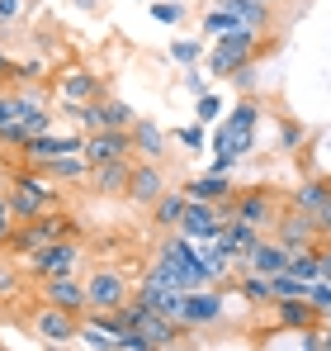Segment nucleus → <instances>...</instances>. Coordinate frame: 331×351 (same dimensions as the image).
I'll list each match as a JSON object with an SVG mask.
<instances>
[{"label": "nucleus", "instance_id": "nucleus-43", "mask_svg": "<svg viewBox=\"0 0 331 351\" xmlns=\"http://www.w3.org/2000/svg\"><path fill=\"white\" fill-rule=\"evenodd\" d=\"M5 81H19V58H10L5 43H0V86H5Z\"/></svg>", "mask_w": 331, "mask_h": 351}, {"label": "nucleus", "instance_id": "nucleus-48", "mask_svg": "<svg viewBox=\"0 0 331 351\" xmlns=\"http://www.w3.org/2000/svg\"><path fill=\"white\" fill-rule=\"evenodd\" d=\"M322 351H331V328H327V337H322Z\"/></svg>", "mask_w": 331, "mask_h": 351}, {"label": "nucleus", "instance_id": "nucleus-4", "mask_svg": "<svg viewBox=\"0 0 331 351\" xmlns=\"http://www.w3.org/2000/svg\"><path fill=\"white\" fill-rule=\"evenodd\" d=\"M85 294H90V313H118L133 299V280H128L123 266L100 261V266L85 271Z\"/></svg>", "mask_w": 331, "mask_h": 351}, {"label": "nucleus", "instance_id": "nucleus-10", "mask_svg": "<svg viewBox=\"0 0 331 351\" xmlns=\"http://www.w3.org/2000/svg\"><path fill=\"white\" fill-rule=\"evenodd\" d=\"M71 152H85V133H81V128H76V133H57L53 128V133H38V138L19 152V162L38 171V167H48L57 157H71Z\"/></svg>", "mask_w": 331, "mask_h": 351}, {"label": "nucleus", "instance_id": "nucleus-13", "mask_svg": "<svg viewBox=\"0 0 331 351\" xmlns=\"http://www.w3.org/2000/svg\"><path fill=\"white\" fill-rule=\"evenodd\" d=\"M123 157H133V133H128V128H100V133H85V162H90V167L123 162Z\"/></svg>", "mask_w": 331, "mask_h": 351}, {"label": "nucleus", "instance_id": "nucleus-18", "mask_svg": "<svg viewBox=\"0 0 331 351\" xmlns=\"http://www.w3.org/2000/svg\"><path fill=\"white\" fill-rule=\"evenodd\" d=\"M279 332H308V328H322V313L308 304V299H275L270 304Z\"/></svg>", "mask_w": 331, "mask_h": 351}, {"label": "nucleus", "instance_id": "nucleus-41", "mask_svg": "<svg viewBox=\"0 0 331 351\" xmlns=\"http://www.w3.org/2000/svg\"><path fill=\"white\" fill-rule=\"evenodd\" d=\"M237 167H241V157H237L232 147H222V152H213V162H209V171H213V176H232Z\"/></svg>", "mask_w": 331, "mask_h": 351}, {"label": "nucleus", "instance_id": "nucleus-28", "mask_svg": "<svg viewBox=\"0 0 331 351\" xmlns=\"http://www.w3.org/2000/svg\"><path fill=\"white\" fill-rule=\"evenodd\" d=\"M199 29H204V38H222V34H232V29H246V24H237L222 5H209L204 10V19H199Z\"/></svg>", "mask_w": 331, "mask_h": 351}, {"label": "nucleus", "instance_id": "nucleus-1", "mask_svg": "<svg viewBox=\"0 0 331 351\" xmlns=\"http://www.w3.org/2000/svg\"><path fill=\"white\" fill-rule=\"evenodd\" d=\"M5 195H10V209H14L19 223H24V219H38V214H48V209H62V190H57L43 171L24 167V162L5 176Z\"/></svg>", "mask_w": 331, "mask_h": 351}, {"label": "nucleus", "instance_id": "nucleus-7", "mask_svg": "<svg viewBox=\"0 0 331 351\" xmlns=\"http://www.w3.org/2000/svg\"><path fill=\"white\" fill-rule=\"evenodd\" d=\"M222 318H227V299H222L218 285H204V290L185 294V308H180L185 332H213V328H222Z\"/></svg>", "mask_w": 331, "mask_h": 351}, {"label": "nucleus", "instance_id": "nucleus-40", "mask_svg": "<svg viewBox=\"0 0 331 351\" xmlns=\"http://www.w3.org/2000/svg\"><path fill=\"white\" fill-rule=\"evenodd\" d=\"M118 351H161V347H152L137 328H118Z\"/></svg>", "mask_w": 331, "mask_h": 351}, {"label": "nucleus", "instance_id": "nucleus-38", "mask_svg": "<svg viewBox=\"0 0 331 351\" xmlns=\"http://www.w3.org/2000/svg\"><path fill=\"white\" fill-rule=\"evenodd\" d=\"M14 223H19V219H14V209H10V195L0 190V252L10 247V237H14Z\"/></svg>", "mask_w": 331, "mask_h": 351}, {"label": "nucleus", "instance_id": "nucleus-42", "mask_svg": "<svg viewBox=\"0 0 331 351\" xmlns=\"http://www.w3.org/2000/svg\"><path fill=\"white\" fill-rule=\"evenodd\" d=\"M24 10H29V0H0V29L19 24V19H24Z\"/></svg>", "mask_w": 331, "mask_h": 351}, {"label": "nucleus", "instance_id": "nucleus-20", "mask_svg": "<svg viewBox=\"0 0 331 351\" xmlns=\"http://www.w3.org/2000/svg\"><path fill=\"white\" fill-rule=\"evenodd\" d=\"M185 195L189 199H199V204H232L237 199V185H232V176H194V180H185Z\"/></svg>", "mask_w": 331, "mask_h": 351}, {"label": "nucleus", "instance_id": "nucleus-8", "mask_svg": "<svg viewBox=\"0 0 331 351\" xmlns=\"http://www.w3.org/2000/svg\"><path fill=\"white\" fill-rule=\"evenodd\" d=\"M29 332L38 342H48V347H71V342H81V318L57 308V304H38L29 313Z\"/></svg>", "mask_w": 331, "mask_h": 351}, {"label": "nucleus", "instance_id": "nucleus-19", "mask_svg": "<svg viewBox=\"0 0 331 351\" xmlns=\"http://www.w3.org/2000/svg\"><path fill=\"white\" fill-rule=\"evenodd\" d=\"M246 271H256V276H270V280H275V276H284V271H289V247H284L279 237L265 233L261 242H256V252L246 256Z\"/></svg>", "mask_w": 331, "mask_h": 351}, {"label": "nucleus", "instance_id": "nucleus-11", "mask_svg": "<svg viewBox=\"0 0 331 351\" xmlns=\"http://www.w3.org/2000/svg\"><path fill=\"white\" fill-rule=\"evenodd\" d=\"M166 190H170V176H166L161 162H133V180H128V195L123 199L137 204V209H152Z\"/></svg>", "mask_w": 331, "mask_h": 351}, {"label": "nucleus", "instance_id": "nucleus-25", "mask_svg": "<svg viewBox=\"0 0 331 351\" xmlns=\"http://www.w3.org/2000/svg\"><path fill=\"white\" fill-rule=\"evenodd\" d=\"M232 290L241 294L251 308H265V304H275V294H270V276H256V271H237V276H232Z\"/></svg>", "mask_w": 331, "mask_h": 351}, {"label": "nucleus", "instance_id": "nucleus-33", "mask_svg": "<svg viewBox=\"0 0 331 351\" xmlns=\"http://www.w3.org/2000/svg\"><path fill=\"white\" fill-rule=\"evenodd\" d=\"M185 152H209V133H204V123H185V128H175L170 133Z\"/></svg>", "mask_w": 331, "mask_h": 351}, {"label": "nucleus", "instance_id": "nucleus-35", "mask_svg": "<svg viewBox=\"0 0 331 351\" xmlns=\"http://www.w3.org/2000/svg\"><path fill=\"white\" fill-rule=\"evenodd\" d=\"M270 294H275V299H308V280H293V276L284 271V276L270 280Z\"/></svg>", "mask_w": 331, "mask_h": 351}, {"label": "nucleus", "instance_id": "nucleus-29", "mask_svg": "<svg viewBox=\"0 0 331 351\" xmlns=\"http://www.w3.org/2000/svg\"><path fill=\"white\" fill-rule=\"evenodd\" d=\"M81 342L95 351H118V337H114L105 323H95V318H81Z\"/></svg>", "mask_w": 331, "mask_h": 351}, {"label": "nucleus", "instance_id": "nucleus-46", "mask_svg": "<svg viewBox=\"0 0 331 351\" xmlns=\"http://www.w3.org/2000/svg\"><path fill=\"white\" fill-rule=\"evenodd\" d=\"M232 86H237V90H251V86H256V62L241 66V71H232Z\"/></svg>", "mask_w": 331, "mask_h": 351}, {"label": "nucleus", "instance_id": "nucleus-5", "mask_svg": "<svg viewBox=\"0 0 331 351\" xmlns=\"http://www.w3.org/2000/svg\"><path fill=\"white\" fill-rule=\"evenodd\" d=\"M261 34H251V29H232V34H222L213 38V48H209V71L213 76H232V71H241V66H251V62L261 58Z\"/></svg>", "mask_w": 331, "mask_h": 351}, {"label": "nucleus", "instance_id": "nucleus-50", "mask_svg": "<svg viewBox=\"0 0 331 351\" xmlns=\"http://www.w3.org/2000/svg\"><path fill=\"white\" fill-rule=\"evenodd\" d=\"M270 5H284V0H270Z\"/></svg>", "mask_w": 331, "mask_h": 351}, {"label": "nucleus", "instance_id": "nucleus-26", "mask_svg": "<svg viewBox=\"0 0 331 351\" xmlns=\"http://www.w3.org/2000/svg\"><path fill=\"white\" fill-rule=\"evenodd\" d=\"M289 276L293 280H322V242H313V247H303V252H289Z\"/></svg>", "mask_w": 331, "mask_h": 351}, {"label": "nucleus", "instance_id": "nucleus-9", "mask_svg": "<svg viewBox=\"0 0 331 351\" xmlns=\"http://www.w3.org/2000/svg\"><path fill=\"white\" fill-rule=\"evenodd\" d=\"M57 100H66V105L105 100V81H100V71H95V66H85V62L62 66V71H57Z\"/></svg>", "mask_w": 331, "mask_h": 351}, {"label": "nucleus", "instance_id": "nucleus-37", "mask_svg": "<svg viewBox=\"0 0 331 351\" xmlns=\"http://www.w3.org/2000/svg\"><path fill=\"white\" fill-rule=\"evenodd\" d=\"M43 76H48V62L43 58H24L19 62V81H14V86H43Z\"/></svg>", "mask_w": 331, "mask_h": 351}, {"label": "nucleus", "instance_id": "nucleus-45", "mask_svg": "<svg viewBox=\"0 0 331 351\" xmlns=\"http://www.w3.org/2000/svg\"><path fill=\"white\" fill-rule=\"evenodd\" d=\"M185 90H189V95H194V100H199V95H204V90H209V81H204V76H199V66H189V71H185Z\"/></svg>", "mask_w": 331, "mask_h": 351}, {"label": "nucleus", "instance_id": "nucleus-17", "mask_svg": "<svg viewBox=\"0 0 331 351\" xmlns=\"http://www.w3.org/2000/svg\"><path fill=\"white\" fill-rule=\"evenodd\" d=\"M133 133V162H166V147H170V133L157 128V119H142L128 128Z\"/></svg>", "mask_w": 331, "mask_h": 351}, {"label": "nucleus", "instance_id": "nucleus-12", "mask_svg": "<svg viewBox=\"0 0 331 351\" xmlns=\"http://www.w3.org/2000/svg\"><path fill=\"white\" fill-rule=\"evenodd\" d=\"M43 285V304H57L76 318L90 313V294H85V276H53V280H38Z\"/></svg>", "mask_w": 331, "mask_h": 351}, {"label": "nucleus", "instance_id": "nucleus-21", "mask_svg": "<svg viewBox=\"0 0 331 351\" xmlns=\"http://www.w3.org/2000/svg\"><path fill=\"white\" fill-rule=\"evenodd\" d=\"M185 209H189L185 185H170L161 199L147 209V214H152V228H157V233H175V228H180V219H185Z\"/></svg>", "mask_w": 331, "mask_h": 351}, {"label": "nucleus", "instance_id": "nucleus-3", "mask_svg": "<svg viewBox=\"0 0 331 351\" xmlns=\"http://www.w3.org/2000/svg\"><path fill=\"white\" fill-rule=\"evenodd\" d=\"M85 266V247L76 237H57L48 247H38L34 256H24V276L29 280H53V276H81Z\"/></svg>", "mask_w": 331, "mask_h": 351}, {"label": "nucleus", "instance_id": "nucleus-32", "mask_svg": "<svg viewBox=\"0 0 331 351\" xmlns=\"http://www.w3.org/2000/svg\"><path fill=\"white\" fill-rule=\"evenodd\" d=\"M19 119H24V100H19V90H5V86H0V133L14 128Z\"/></svg>", "mask_w": 331, "mask_h": 351}, {"label": "nucleus", "instance_id": "nucleus-31", "mask_svg": "<svg viewBox=\"0 0 331 351\" xmlns=\"http://www.w3.org/2000/svg\"><path fill=\"white\" fill-rule=\"evenodd\" d=\"M24 266H14V261H0V299H19V290H24Z\"/></svg>", "mask_w": 331, "mask_h": 351}, {"label": "nucleus", "instance_id": "nucleus-27", "mask_svg": "<svg viewBox=\"0 0 331 351\" xmlns=\"http://www.w3.org/2000/svg\"><path fill=\"white\" fill-rule=\"evenodd\" d=\"M170 58L189 71V66L209 62V43H204V38H170Z\"/></svg>", "mask_w": 331, "mask_h": 351}, {"label": "nucleus", "instance_id": "nucleus-15", "mask_svg": "<svg viewBox=\"0 0 331 351\" xmlns=\"http://www.w3.org/2000/svg\"><path fill=\"white\" fill-rule=\"evenodd\" d=\"M261 228H251L246 219H222V233H218V247L232 256V266L237 271H246V256L256 252V242H261Z\"/></svg>", "mask_w": 331, "mask_h": 351}, {"label": "nucleus", "instance_id": "nucleus-44", "mask_svg": "<svg viewBox=\"0 0 331 351\" xmlns=\"http://www.w3.org/2000/svg\"><path fill=\"white\" fill-rule=\"evenodd\" d=\"M313 219H317V237H322V242H331V195H327V204H322Z\"/></svg>", "mask_w": 331, "mask_h": 351}, {"label": "nucleus", "instance_id": "nucleus-22", "mask_svg": "<svg viewBox=\"0 0 331 351\" xmlns=\"http://www.w3.org/2000/svg\"><path fill=\"white\" fill-rule=\"evenodd\" d=\"M213 5H222L237 24H246L251 34H265L270 29V19H275V5L270 0H213Z\"/></svg>", "mask_w": 331, "mask_h": 351}, {"label": "nucleus", "instance_id": "nucleus-23", "mask_svg": "<svg viewBox=\"0 0 331 351\" xmlns=\"http://www.w3.org/2000/svg\"><path fill=\"white\" fill-rule=\"evenodd\" d=\"M327 195H331V176H303L293 190H289V209H303V214H317L322 204H327Z\"/></svg>", "mask_w": 331, "mask_h": 351}, {"label": "nucleus", "instance_id": "nucleus-34", "mask_svg": "<svg viewBox=\"0 0 331 351\" xmlns=\"http://www.w3.org/2000/svg\"><path fill=\"white\" fill-rule=\"evenodd\" d=\"M218 119H222V95L218 90H204L194 100V123H218Z\"/></svg>", "mask_w": 331, "mask_h": 351}, {"label": "nucleus", "instance_id": "nucleus-30", "mask_svg": "<svg viewBox=\"0 0 331 351\" xmlns=\"http://www.w3.org/2000/svg\"><path fill=\"white\" fill-rule=\"evenodd\" d=\"M147 14H152L157 24H180V19L189 14V5H185V0H147Z\"/></svg>", "mask_w": 331, "mask_h": 351}, {"label": "nucleus", "instance_id": "nucleus-36", "mask_svg": "<svg viewBox=\"0 0 331 351\" xmlns=\"http://www.w3.org/2000/svg\"><path fill=\"white\" fill-rule=\"evenodd\" d=\"M279 147H284V152H298V147H303V123H298V119H279Z\"/></svg>", "mask_w": 331, "mask_h": 351}, {"label": "nucleus", "instance_id": "nucleus-14", "mask_svg": "<svg viewBox=\"0 0 331 351\" xmlns=\"http://www.w3.org/2000/svg\"><path fill=\"white\" fill-rule=\"evenodd\" d=\"M270 237H279L289 252H303V247L322 242V237H317V219H313V214H303V209H289V204H284L279 223L270 228Z\"/></svg>", "mask_w": 331, "mask_h": 351}, {"label": "nucleus", "instance_id": "nucleus-16", "mask_svg": "<svg viewBox=\"0 0 331 351\" xmlns=\"http://www.w3.org/2000/svg\"><path fill=\"white\" fill-rule=\"evenodd\" d=\"M128 180H133V157H123V162H105V167H90V195H100V199H123L128 195Z\"/></svg>", "mask_w": 331, "mask_h": 351}, {"label": "nucleus", "instance_id": "nucleus-49", "mask_svg": "<svg viewBox=\"0 0 331 351\" xmlns=\"http://www.w3.org/2000/svg\"><path fill=\"white\" fill-rule=\"evenodd\" d=\"M322 328H331V313H327V318H322Z\"/></svg>", "mask_w": 331, "mask_h": 351}, {"label": "nucleus", "instance_id": "nucleus-39", "mask_svg": "<svg viewBox=\"0 0 331 351\" xmlns=\"http://www.w3.org/2000/svg\"><path fill=\"white\" fill-rule=\"evenodd\" d=\"M308 304L327 318V313H331V280H313V285H308Z\"/></svg>", "mask_w": 331, "mask_h": 351}, {"label": "nucleus", "instance_id": "nucleus-47", "mask_svg": "<svg viewBox=\"0 0 331 351\" xmlns=\"http://www.w3.org/2000/svg\"><path fill=\"white\" fill-rule=\"evenodd\" d=\"M322 280H331V242H322Z\"/></svg>", "mask_w": 331, "mask_h": 351}, {"label": "nucleus", "instance_id": "nucleus-2", "mask_svg": "<svg viewBox=\"0 0 331 351\" xmlns=\"http://www.w3.org/2000/svg\"><path fill=\"white\" fill-rule=\"evenodd\" d=\"M261 100L256 95H241L237 105H232V114L222 119L218 128L209 133V152H222V147H232L237 157H246L251 147H256V128H261Z\"/></svg>", "mask_w": 331, "mask_h": 351}, {"label": "nucleus", "instance_id": "nucleus-24", "mask_svg": "<svg viewBox=\"0 0 331 351\" xmlns=\"http://www.w3.org/2000/svg\"><path fill=\"white\" fill-rule=\"evenodd\" d=\"M38 171L53 185H81V180H90V162H85V152H71V157H57V162L38 167Z\"/></svg>", "mask_w": 331, "mask_h": 351}, {"label": "nucleus", "instance_id": "nucleus-6", "mask_svg": "<svg viewBox=\"0 0 331 351\" xmlns=\"http://www.w3.org/2000/svg\"><path fill=\"white\" fill-rule=\"evenodd\" d=\"M279 214H284V199H279L270 185H246V190H237V199H232V219H246V223L261 228V233L275 228Z\"/></svg>", "mask_w": 331, "mask_h": 351}]
</instances>
